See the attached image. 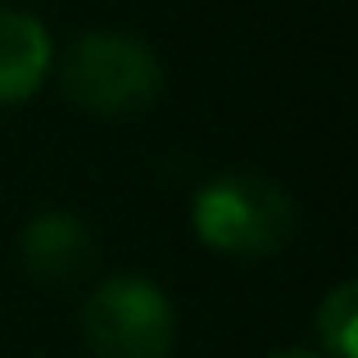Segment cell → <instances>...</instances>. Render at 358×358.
I'll return each instance as SVG.
<instances>
[{
    "instance_id": "obj_3",
    "label": "cell",
    "mask_w": 358,
    "mask_h": 358,
    "mask_svg": "<svg viewBox=\"0 0 358 358\" xmlns=\"http://www.w3.org/2000/svg\"><path fill=\"white\" fill-rule=\"evenodd\" d=\"M82 341L96 358H168L177 308L150 277H109L82 304Z\"/></svg>"
},
{
    "instance_id": "obj_6",
    "label": "cell",
    "mask_w": 358,
    "mask_h": 358,
    "mask_svg": "<svg viewBox=\"0 0 358 358\" xmlns=\"http://www.w3.org/2000/svg\"><path fill=\"white\" fill-rule=\"evenodd\" d=\"M317 336L331 358H358V286L341 281L317 308Z\"/></svg>"
},
{
    "instance_id": "obj_4",
    "label": "cell",
    "mask_w": 358,
    "mask_h": 358,
    "mask_svg": "<svg viewBox=\"0 0 358 358\" xmlns=\"http://www.w3.org/2000/svg\"><path fill=\"white\" fill-rule=\"evenodd\" d=\"M18 254H23V268L32 272V277L59 286V281H78L82 272L91 268L96 241H91L87 222H78L73 213L50 209V213H36V218L23 227Z\"/></svg>"
},
{
    "instance_id": "obj_2",
    "label": "cell",
    "mask_w": 358,
    "mask_h": 358,
    "mask_svg": "<svg viewBox=\"0 0 358 358\" xmlns=\"http://www.w3.org/2000/svg\"><path fill=\"white\" fill-rule=\"evenodd\" d=\"M195 236L231 259H268L295 231V204L272 177L231 168L200 186L191 204Z\"/></svg>"
},
{
    "instance_id": "obj_7",
    "label": "cell",
    "mask_w": 358,
    "mask_h": 358,
    "mask_svg": "<svg viewBox=\"0 0 358 358\" xmlns=\"http://www.w3.org/2000/svg\"><path fill=\"white\" fill-rule=\"evenodd\" d=\"M272 358H327V354H304V350H290V354H272Z\"/></svg>"
},
{
    "instance_id": "obj_1",
    "label": "cell",
    "mask_w": 358,
    "mask_h": 358,
    "mask_svg": "<svg viewBox=\"0 0 358 358\" xmlns=\"http://www.w3.org/2000/svg\"><path fill=\"white\" fill-rule=\"evenodd\" d=\"M59 91L82 114L127 118L159 100L164 64L136 32L100 27V32H82L59 59Z\"/></svg>"
},
{
    "instance_id": "obj_5",
    "label": "cell",
    "mask_w": 358,
    "mask_h": 358,
    "mask_svg": "<svg viewBox=\"0 0 358 358\" xmlns=\"http://www.w3.org/2000/svg\"><path fill=\"white\" fill-rule=\"evenodd\" d=\"M55 69V41L41 18L0 9V105H23Z\"/></svg>"
}]
</instances>
